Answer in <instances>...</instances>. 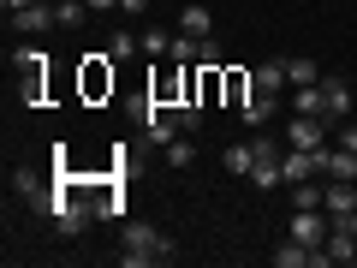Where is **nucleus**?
I'll return each instance as SVG.
<instances>
[{
    "label": "nucleus",
    "instance_id": "8",
    "mask_svg": "<svg viewBox=\"0 0 357 268\" xmlns=\"http://www.w3.org/2000/svg\"><path fill=\"white\" fill-rule=\"evenodd\" d=\"M321 102H328V119H351V89H345V77H321Z\"/></svg>",
    "mask_w": 357,
    "mask_h": 268
},
{
    "label": "nucleus",
    "instance_id": "26",
    "mask_svg": "<svg viewBox=\"0 0 357 268\" xmlns=\"http://www.w3.org/2000/svg\"><path fill=\"white\" fill-rule=\"evenodd\" d=\"M351 232H357V209H351Z\"/></svg>",
    "mask_w": 357,
    "mask_h": 268
},
{
    "label": "nucleus",
    "instance_id": "18",
    "mask_svg": "<svg viewBox=\"0 0 357 268\" xmlns=\"http://www.w3.org/2000/svg\"><path fill=\"white\" fill-rule=\"evenodd\" d=\"M84 18H89V6H84V0H60V30H77Z\"/></svg>",
    "mask_w": 357,
    "mask_h": 268
},
{
    "label": "nucleus",
    "instance_id": "2",
    "mask_svg": "<svg viewBox=\"0 0 357 268\" xmlns=\"http://www.w3.org/2000/svg\"><path fill=\"white\" fill-rule=\"evenodd\" d=\"M328 227H333V215H328V209H298V215H292V239L298 244H310V251H321V244H328Z\"/></svg>",
    "mask_w": 357,
    "mask_h": 268
},
{
    "label": "nucleus",
    "instance_id": "16",
    "mask_svg": "<svg viewBox=\"0 0 357 268\" xmlns=\"http://www.w3.org/2000/svg\"><path fill=\"white\" fill-rule=\"evenodd\" d=\"M167 48H173V36H167L161 24H155V30H143V54H149V60H161Z\"/></svg>",
    "mask_w": 357,
    "mask_h": 268
},
{
    "label": "nucleus",
    "instance_id": "14",
    "mask_svg": "<svg viewBox=\"0 0 357 268\" xmlns=\"http://www.w3.org/2000/svg\"><path fill=\"white\" fill-rule=\"evenodd\" d=\"M286 84H321V72H316V60H286Z\"/></svg>",
    "mask_w": 357,
    "mask_h": 268
},
{
    "label": "nucleus",
    "instance_id": "12",
    "mask_svg": "<svg viewBox=\"0 0 357 268\" xmlns=\"http://www.w3.org/2000/svg\"><path fill=\"white\" fill-rule=\"evenodd\" d=\"M178 30H185V36H197V42L208 36V6H203V0H197L191 13H178Z\"/></svg>",
    "mask_w": 357,
    "mask_h": 268
},
{
    "label": "nucleus",
    "instance_id": "17",
    "mask_svg": "<svg viewBox=\"0 0 357 268\" xmlns=\"http://www.w3.org/2000/svg\"><path fill=\"white\" fill-rule=\"evenodd\" d=\"M191 161H197L191 137H173V143H167V167H191Z\"/></svg>",
    "mask_w": 357,
    "mask_h": 268
},
{
    "label": "nucleus",
    "instance_id": "11",
    "mask_svg": "<svg viewBox=\"0 0 357 268\" xmlns=\"http://www.w3.org/2000/svg\"><path fill=\"white\" fill-rule=\"evenodd\" d=\"M220 167H227V173H238V179H250V167H256V149H250V143H232V149L220 155Z\"/></svg>",
    "mask_w": 357,
    "mask_h": 268
},
{
    "label": "nucleus",
    "instance_id": "19",
    "mask_svg": "<svg viewBox=\"0 0 357 268\" xmlns=\"http://www.w3.org/2000/svg\"><path fill=\"white\" fill-rule=\"evenodd\" d=\"M220 60H227V54H220V42H215V36H203V48H197V66H203V72H220Z\"/></svg>",
    "mask_w": 357,
    "mask_h": 268
},
{
    "label": "nucleus",
    "instance_id": "4",
    "mask_svg": "<svg viewBox=\"0 0 357 268\" xmlns=\"http://www.w3.org/2000/svg\"><path fill=\"white\" fill-rule=\"evenodd\" d=\"M286 137H292V149H328V119L321 114H292Z\"/></svg>",
    "mask_w": 357,
    "mask_h": 268
},
{
    "label": "nucleus",
    "instance_id": "6",
    "mask_svg": "<svg viewBox=\"0 0 357 268\" xmlns=\"http://www.w3.org/2000/svg\"><path fill=\"white\" fill-rule=\"evenodd\" d=\"M280 173H286V185L316 179V173H321V149H292V155H280Z\"/></svg>",
    "mask_w": 357,
    "mask_h": 268
},
{
    "label": "nucleus",
    "instance_id": "15",
    "mask_svg": "<svg viewBox=\"0 0 357 268\" xmlns=\"http://www.w3.org/2000/svg\"><path fill=\"white\" fill-rule=\"evenodd\" d=\"M107 54H114V60H131V54H143V36H131V30H119V36L107 42Z\"/></svg>",
    "mask_w": 357,
    "mask_h": 268
},
{
    "label": "nucleus",
    "instance_id": "7",
    "mask_svg": "<svg viewBox=\"0 0 357 268\" xmlns=\"http://www.w3.org/2000/svg\"><path fill=\"white\" fill-rule=\"evenodd\" d=\"M250 89L280 96V89H286V60H256V66H250Z\"/></svg>",
    "mask_w": 357,
    "mask_h": 268
},
{
    "label": "nucleus",
    "instance_id": "20",
    "mask_svg": "<svg viewBox=\"0 0 357 268\" xmlns=\"http://www.w3.org/2000/svg\"><path fill=\"white\" fill-rule=\"evenodd\" d=\"M84 89H89V96H102V89H107V77H102V60H89V72H84Z\"/></svg>",
    "mask_w": 357,
    "mask_h": 268
},
{
    "label": "nucleus",
    "instance_id": "13",
    "mask_svg": "<svg viewBox=\"0 0 357 268\" xmlns=\"http://www.w3.org/2000/svg\"><path fill=\"white\" fill-rule=\"evenodd\" d=\"M197 48H203V42L178 30V36H173V48H167V60H178V66H197Z\"/></svg>",
    "mask_w": 357,
    "mask_h": 268
},
{
    "label": "nucleus",
    "instance_id": "9",
    "mask_svg": "<svg viewBox=\"0 0 357 268\" xmlns=\"http://www.w3.org/2000/svg\"><path fill=\"white\" fill-rule=\"evenodd\" d=\"M321 173H328V179H357V155L333 143V149H321Z\"/></svg>",
    "mask_w": 357,
    "mask_h": 268
},
{
    "label": "nucleus",
    "instance_id": "1",
    "mask_svg": "<svg viewBox=\"0 0 357 268\" xmlns=\"http://www.w3.org/2000/svg\"><path fill=\"white\" fill-rule=\"evenodd\" d=\"M119 244H126V251H119V262H126V268L167 262V256H173V239H167L161 227H149V221H126V227H119Z\"/></svg>",
    "mask_w": 357,
    "mask_h": 268
},
{
    "label": "nucleus",
    "instance_id": "5",
    "mask_svg": "<svg viewBox=\"0 0 357 268\" xmlns=\"http://www.w3.org/2000/svg\"><path fill=\"white\" fill-rule=\"evenodd\" d=\"M321 209H328L333 221H351V209H357V179H333L328 191H321Z\"/></svg>",
    "mask_w": 357,
    "mask_h": 268
},
{
    "label": "nucleus",
    "instance_id": "24",
    "mask_svg": "<svg viewBox=\"0 0 357 268\" xmlns=\"http://www.w3.org/2000/svg\"><path fill=\"white\" fill-rule=\"evenodd\" d=\"M119 6H126V13H149V0H119Z\"/></svg>",
    "mask_w": 357,
    "mask_h": 268
},
{
    "label": "nucleus",
    "instance_id": "22",
    "mask_svg": "<svg viewBox=\"0 0 357 268\" xmlns=\"http://www.w3.org/2000/svg\"><path fill=\"white\" fill-rule=\"evenodd\" d=\"M333 143H340V149H351V155H357V126H351V119H345V126H340V137H333Z\"/></svg>",
    "mask_w": 357,
    "mask_h": 268
},
{
    "label": "nucleus",
    "instance_id": "10",
    "mask_svg": "<svg viewBox=\"0 0 357 268\" xmlns=\"http://www.w3.org/2000/svg\"><path fill=\"white\" fill-rule=\"evenodd\" d=\"M274 107H280V96H262V89H250V96H244V107H238V114L250 119V126H268V119H274Z\"/></svg>",
    "mask_w": 357,
    "mask_h": 268
},
{
    "label": "nucleus",
    "instance_id": "23",
    "mask_svg": "<svg viewBox=\"0 0 357 268\" xmlns=\"http://www.w3.org/2000/svg\"><path fill=\"white\" fill-rule=\"evenodd\" d=\"M84 6H89V13H114L119 0H84Z\"/></svg>",
    "mask_w": 357,
    "mask_h": 268
},
{
    "label": "nucleus",
    "instance_id": "25",
    "mask_svg": "<svg viewBox=\"0 0 357 268\" xmlns=\"http://www.w3.org/2000/svg\"><path fill=\"white\" fill-rule=\"evenodd\" d=\"M0 6H6V13H24V6H30V0H0Z\"/></svg>",
    "mask_w": 357,
    "mask_h": 268
},
{
    "label": "nucleus",
    "instance_id": "3",
    "mask_svg": "<svg viewBox=\"0 0 357 268\" xmlns=\"http://www.w3.org/2000/svg\"><path fill=\"white\" fill-rule=\"evenodd\" d=\"M54 24H60V6L54 0H30L24 13H13V30H24V36H48Z\"/></svg>",
    "mask_w": 357,
    "mask_h": 268
},
{
    "label": "nucleus",
    "instance_id": "21",
    "mask_svg": "<svg viewBox=\"0 0 357 268\" xmlns=\"http://www.w3.org/2000/svg\"><path fill=\"white\" fill-rule=\"evenodd\" d=\"M292 191H298V209H316V203H321V191L310 185V179H304V185H292Z\"/></svg>",
    "mask_w": 357,
    "mask_h": 268
},
{
    "label": "nucleus",
    "instance_id": "27",
    "mask_svg": "<svg viewBox=\"0 0 357 268\" xmlns=\"http://www.w3.org/2000/svg\"><path fill=\"white\" fill-rule=\"evenodd\" d=\"M54 6H60V0H54Z\"/></svg>",
    "mask_w": 357,
    "mask_h": 268
}]
</instances>
